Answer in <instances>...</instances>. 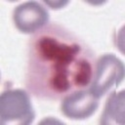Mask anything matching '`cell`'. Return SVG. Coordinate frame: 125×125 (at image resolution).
<instances>
[{"label":"cell","instance_id":"obj_3","mask_svg":"<svg viewBox=\"0 0 125 125\" xmlns=\"http://www.w3.org/2000/svg\"><path fill=\"white\" fill-rule=\"evenodd\" d=\"M1 122L16 121L29 123L34 117V112L28 96L22 90H7L1 96Z\"/></svg>","mask_w":125,"mask_h":125},{"label":"cell","instance_id":"obj_6","mask_svg":"<svg viewBox=\"0 0 125 125\" xmlns=\"http://www.w3.org/2000/svg\"><path fill=\"white\" fill-rule=\"evenodd\" d=\"M123 91L119 94L112 92L108 97L104 110L102 114L101 122L102 123H110V122H120L123 123Z\"/></svg>","mask_w":125,"mask_h":125},{"label":"cell","instance_id":"obj_2","mask_svg":"<svg viewBox=\"0 0 125 125\" xmlns=\"http://www.w3.org/2000/svg\"><path fill=\"white\" fill-rule=\"evenodd\" d=\"M123 75L124 66L122 62L113 54H104L96 62L94 76L89 89L99 99L113 87L118 86L123 79Z\"/></svg>","mask_w":125,"mask_h":125},{"label":"cell","instance_id":"obj_1","mask_svg":"<svg viewBox=\"0 0 125 125\" xmlns=\"http://www.w3.org/2000/svg\"><path fill=\"white\" fill-rule=\"evenodd\" d=\"M96 55L80 36L58 22L33 32L27 43L25 86L41 100H62L92 83Z\"/></svg>","mask_w":125,"mask_h":125},{"label":"cell","instance_id":"obj_4","mask_svg":"<svg viewBox=\"0 0 125 125\" xmlns=\"http://www.w3.org/2000/svg\"><path fill=\"white\" fill-rule=\"evenodd\" d=\"M14 21L22 32H35L45 24L49 19L47 9L36 1L20 4L14 10Z\"/></svg>","mask_w":125,"mask_h":125},{"label":"cell","instance_id":"obj_5","mask_svg":"<svg viewBox=\"0 0 125 125\" xmlns=\"http://www.w3.org/2000/svg\"><path fill=\"white\" fill-rule=\"evenodd\" d=\"M99 106V99L89 88L82 89L64 97L62 102V111L73 119H83L91 116Z\"/></svg>","mask_w":125,"mask_h":125}]
</instances>
